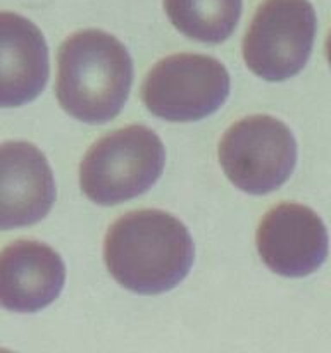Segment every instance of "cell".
Segmentation results:
<instances>
[{
  "label": "cell",
  "instance_id": "7a4b0ae2",
  "mask_svg": "<svg viewBox=\"0 0 331 353\" xmlns=\"http://www.w3.org/2000/svg\"><path fill=\"white\" fill-rule=\"evenodd\" d=\"M133 85L128 48L102 30H83L66 38L57 54L55 95L74 119L103 124L123 110Z\"/></svg>",
  "mask_w": 331,
  "mask_h": 353
},
{
  "label": "cell",
  "instance_id": "9c48e42d",
  "mask_svg": "<svg viewBox=\"0 0 331 353\" xmlns=\"http://www.w3.org/2000/svg\"><path fill=\"white\" fill-rule=\"evenodd\" d=\"M66 283L61 255L37 240H17L0 250V307L33 314L55 302Z\"/></svg>",
  "mask_w": 331,
  "mask_h": 353
},
{
  "label": "cell",
  "instance_id": "5b68a950",
  "mask_svg": "<svg viewBox=\"0 0 331 353\" xmlns=\"http://www.w3.org/2000/svg\"><path fill=\"white\" fill-rule=\"evenodd\" d=\"M230 74L217 59L174 54L159 61L141 85V100L154 116L171 123L200 121L230 95Z\"/></svg>",
  "mask_w": 331,
  "mask_h": 353
},
{
  "label": "cell",
  "instance_id": "52a82bcc",
  "mask_svg": "<svg viewBox=\"0 0 331 353\" xmlns=\"http://www.w3.org/2000/svg\"><path fill=\"white\" fill-rule=\"evenodd\" d=\"M255 243L262 262L285 278L312 274L328 257L323 219L300 203H279L268 210L257 228Z\"/></svg>",
  "mask_w": 331,
  "mask_h": 353
},
{
  "label": "cell",
  "instance_id": "7c38bea8",
  "mask_svg": "<svg viewBox=\"0 0 331 353\" xmlns=\"http://www.w3.org/2000/svg\"><path fill=\"white\" fill-rule=\"evenodd\" d=\"M326 57H328V62H330V65H331V31H330V34H328V40H326Z\"/></svg>",
  "mask_w": 331,
  "mask_h": 353
},
{
  "label": "cell",
  "instance_id": "ba28073f",
  "mask_svg": "<svg viewBox=\"0 0 331 353\" xmlns=\"http://www.w3.org/2000/svg\"><path fill=\"white\" fill-rule=\"evenodd\" d=\"M54 202V172L43 152L28 141L0 145V230L37 224Z\"/></svg>",
  "mask_w": 331,
  "mask_h": 353
},
{
  "label": "cell",
  "instance_id": "8992f818",
  "mask_svg": "<svg viewBox=\"0 0 331 353\" xmlns=\"http://www.w3.org/2000/svg\"><path fill=\"white\" fill-rule=\"evenodd\" d=\"M317 19L309 0H264L243 37L248 69L265 81H285L307 64Z\"/></svg>",
  "mask_w": 331,
  "mask_h": 353
},
{
  "label": "cell",
  "instance_id": "30bf717a",
  "mask_svg": "<svg viewBox=\"0 0 331 353\" xmlns=\"http://www.w3.org/2000/svg\"><path fill=\"white\" fill-rule=\"evenodd\" d=\"M48 79V47L34 23L0 12V107L33 102Z\"/></svg>",
  "mask_w": 331,
  "mask_h": 353
},
{
  "label": "cell",
  "instance_id": "3957f363",
  "mask_svg": "<svg viewBox=\"0 0 331 353\" xmlns=\"http://www.w3.org/2000/svg\"><path fill=\"white\" fill-rule=\"evenodd\" d=\"M162 140L147 126L131 124L100 138L79 164V186L92 202L117 205L137 199L161 178Z\"/></svg>",
  "mask_w": 331,
  "mask_h": 353
},
{
  "label": "cell",
  "instance_id": "8fae6325",
  "mask_svg": "<svg viewBox=\"0 0 331 353\" xmlns=\"http://www.w3.org/2000/svg\"><path fill=\"white\" fill-rule=\"evenodd\" d=\"M172 26L192 40L221 43L241 16V0H164Z\"/></svg>",
  "mask_w": 331,
  "mask_h": 353
},
{
  "label": "cell",
  "instance_id": "277c9868",
  "mask_svg": "<svg viewBox=\"0 0 331 353\" xmlns=\"http://www.w3.org/2000/svg\"><path fill=\"white\" fill-rule=\"evenodd\" d=\"M217 154L224 174L237 188L250 195H265L292 176L297 141L285 123L257 114L228 128Z\"/></svg>",
  "mask_w": 331,
  "mask_h": 353
},
{
  "label": "cell",
  "instance_id": "6da1fadb",
  "mask_svg": "<svg viewBox=\"0 0 331 353\" xmlns=\"http://www.w3.org/2000/svg\"><path fill=\"white\" fill-rule=\"evenodd\" d=\"M193 240L181 221L157 209L128 212L109 228L103 261L112 278L140 295L176 288L193 264Z\"/></svg>",
  "mask_w": 331,
  "mask_h": 353
}]
</instances>
